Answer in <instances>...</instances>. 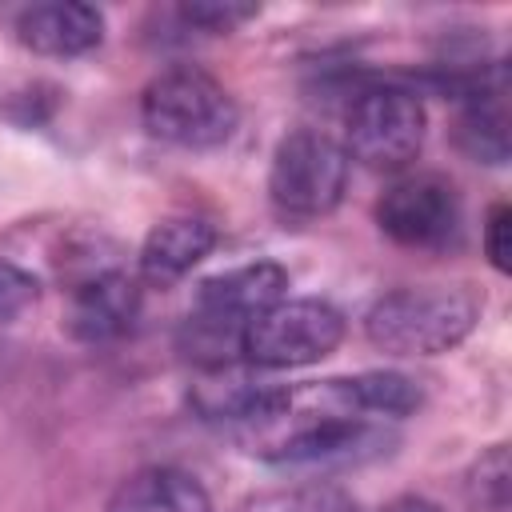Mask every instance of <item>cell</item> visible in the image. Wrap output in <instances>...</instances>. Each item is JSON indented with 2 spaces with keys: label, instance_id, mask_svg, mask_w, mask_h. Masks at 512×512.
I'll return each mask as SVG.
<instances>
[{
  "label": "cell",
  "instance_id": "1",
  "mask_svg": "<svg viewBox=\"0 0 512 512\" xmlns=\"http://www.w3.org/2000/svg\"><path fill=\"white\" fill-rule=\"evenodd\" d=\"M484 296L468 284H424L380 296L364 320L368 340L388 356H440L480 320Z\"/></svg>",
  "mask_w": 512,
  "mask_h": 512
},
{
  "label": "cell",
  "instance_id": "2",
  "mask_svg": "<svg viewBox=\"0 0 512 512\" xmlns=\"http://www.w3.org/2000/svg\"><path fill=\"white\" fill-rule=\"evenodd\" d=\"M144 128L176 148H216L236 132L240 108L204 68H168L140 96Z\"/></svg>",
  "mask_w": 512,
  "mask_h": 512
},
{
  "label": "cell",
  "instance_id": "3",
  "mask_svg": "<svg viewBox=\"0 0 512 512\" xmlns=\"http://www.w3.org/2000/svg\"><path fill=\"white\" fill-rule=\"evenodd\" d=\"M348 188V152L328 132L296 128L288 132L268 168V200L284 220L328 216Z\"/></svg>",
  "mask_w": 512,
  "mask_h": 512
},
{
  "label": "cell",
  "instance_id": "4",
  "mask_svg": "<svg viewBox=\"0 0 512 512\" xmlns=\"http://www.w3.org/2000/svg\"><path fill=\"white\" fill-rule=\"evenodd\" d=\"M424 104L412 88L376 84L356 92L344 112V152L364 168H404L424 144Z\"/></svg>",
  "mask_w": 512,
  "mask_h": 512
},
{
  "label": "cell",
  "instance_id": "5",
  "mask_svg": "<svg viewBox=\"0 0 512 512\" xmlns=\"http://www.w3.org/2000/svg\"><path fill=\"white\" fill-rule=\"evenodd\" d=\"M344 340V316L324 300H280L252 316L240 336V356L252 368L316 364Z\"/></svg>",
  "mask_w": 512,
  "mask_h": 512
},
{
  "label": "cell",
  "instance_id": "6",
  "mask_svg": "<svg viewBox=\"0 0 512 512\" xmlns=\"http://www.w3.org/2000/svg\"><path fill=\"white\" fill-rule=\"evenodd\" d=\"M376 224L384 236H392L404 248H448L460 232V196L456 188L436 176V172H416L396 180L380 204H376Z\"/></svg>",
  "mask_w": 512,
  "mask_h": 512
},
{
  "label": "cell",
  "instance_id": "7",
  "mask_svg": "<svg viewBox=\"0 0 512 512\" xmlns=\"http://www.w3.org/2000/svg\"><path fill=\"white\" fill-rule=\"evenodd\" d=\"M288 404H292V388H280L236 360L220 368H204V380L192 384V408L212 424L272 428L288 412Z\"/></svg>",
  "mask_w": 512,
  "mask_h": 512
},
{
  "label": "cell",
  "instance_id": "8",
  "mask_svg": "<svg viewBox=\"0 0 512 512\" xmlns=\"http://www.w3.org/2000/svg\"><path fill=\"white\" fill-rule=\"evenodd\" d=\"M140 312V288L116 268H96L72 284L64 328L84 344H108L132 328Z\"/></svg>",
  "mask_w": 512,
  "mask_h": 512
},
{
  "label": "cell",
  "instance_id": "9",
  "mask_svg": "<svg viewBox=\"0 0 512 512\" xmlns=\"http://www.w3.org/2000/svg\"><path fill=\"white\" fill-rule=\"evenodd\" d=\"M284 288H288V272H284L280 264H272V260L240 264V268H232V272L208 276V280L196 288L192 312L244 332V324H248L252 316H260L264 308H272V304L284 300Z\"/></svg>",
  "mask_w": 512,
  "mask_h": 512
},
{
  "label": "cell",
  "instance_id": "10",
  "mask_svg": "<svg viewBox=\"0 0 512 512\" xmlns=\"http://www.w3.org/2000/svg\"><path fill=\"white\" fill-rule=\"evenodd\" d=\"M16 40L24 48H32L36 56L72 60V56H84V52L100 48V40H104V16H100V8L80 4V0L32 4L16 20Z\"/></svg>",
  "mask_w": 512,
  "mask_h": 512
},
{
  "label": "cell",
  "instance_id": "11",
  "mask_svg": "<svg viewBox=\"0 0 512 512\" xmlns=\"http://www.w3.org/2000/svg\"><path fill=\"white\" fill-rule=\"evenodd\" d=\"M216 248V224L204 216H168L160 220L140 248V276L148 284H176Z\"/></svg>",
  "mask_w": 512,
  "mask_h": 512
},
{
  "label": "cell",
  "instance_id": "12",
  "mask_svg": "<svg viewBox=\"0 0 512 512\" xmlns=\"http://www.w3.org/2000/svg\"><path fill=\"white\" fill-rule=\"evenodd\" d=\"M108 512H212L208 488L172 464H152L120 480L108 500Z\"/></svg>",
  "mask_w": 512,
  "mask_h": 512
},
{
  "label": "cell",
  "instance_id": "13",
  "mask_svg": "<svg viewBox=\"0 0 512 512\" xmlns=\"http://www.w3.org/2000/svg\"><path fill=\"white\" fill-rule=\"evenodd\" d=\"M464 112L456 124V144L480 160V164H504L508 160V112H504V84L492 76H480L464 92Z\"/></svg>",
  "mask_w": 512,
  "mask_h": 512
},
{
  "label": "cell",
  "instance_id": "14",
  "mask_svg": "<svg viewBox=\"0 0 512 512\" xmlns=\"http://www.w3.org/2000/svg\"><path fill=\"white\" fill-rule=\"evenodd\" d=\"M336 400L356 416H408L420 408V384L404 372H360L352 380H328Z\"/></svg>",
  "mask_w": 512,
  "mask_h": 512
},
{
  "label": "cell",
  "instance_id": "15",
  "mask_svg": "<svg viewBox=\"0 0 512 512\" xmlns=\"http://www.w3.org/2000/svg\"><path fill=\"white\" fill-rule=\"evenodd\" d=\"M468 492L476 512H508V452L500 444L472 468Z\"/></svg>",
  "mask_w": 512,
  "mask_h": 512
},
{
  "label": "cell",
  "instance_id": "16",
  "mask_svg": "<svg viewBox=\"0 0 512 512\" xmlns=\"http://www.w3.org/2000/svg\"><path fill=\"white\" fill-rule=\"evenodd\" d=\"M180 16H184V24L220 36V32H232V28H240L244 20H252V16H256V4H236V0H196V4H184Z\"/></svg>",
  "mask_w": 512,
  "mask_h": 512
},
{
  "label": "cell",
  "instance_id": "17",
  "mask_svg": "<svg viewBox=\"0 0 512 512\" xmlns=\"http://www.w3.org/2000/svg\"><path fill=\"white\" fill-rule=\"evenodd\" d=\"M40 296V284L32 272L16 264H0V324H12L20 312H28Z\"/></svg>",
  "mask_w": 512,
  "mask_h": 512
},
{
  "label": "cell",
  "instance_id": "18",
  "mask_svg": "<svg viewBox=\"0 0 512 512\" xmlns=\"http://www.w3.org/2000/svg\"><path fill=\"white\" fill-rule=\"evenodd\" d=\"M484 256L496 272L512 268V212L508 204H492L484 220Z\"/></svg>",
  "mask_w": 512,
  "mask_h": 512
},
{
  "label": "cell",
  "instance_id": "19",
  "mask_svg": "<svg viewBox=\"0 0 512 512\" xmlns=\"http://www.w3.org/2000/svg\"><path fill=\"white\" fill-rule=\"evenodd\" d=\"M280 512H356V504L344 492L332 488H312V492H296L280 504Z\"/></svg>",
  "mask_w": 512,
  "mask_h": 512
},
{
  "label": "cell",
  "instance_id": "20",
  "mask_svg": "<svg viewBox=\"0 0 512 512\" xmlns=\"http://www.w3.org/2000/svg\"><path fill=\"white\" fill-rule=\"evenodd\" d=\"M380 512H440L432 500H424V496H396V500H388Z\"/></svg>",
  "mask_w": 512,
  "mask_h": 512
}]
</instances>
